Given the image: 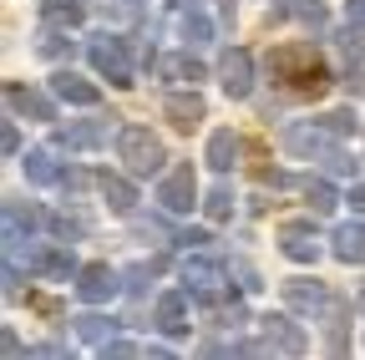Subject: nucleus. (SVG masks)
Listing matches in <instances>:
<instances>
[]
</instances>
